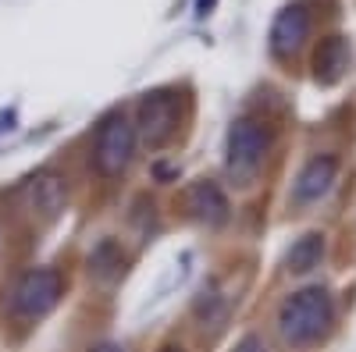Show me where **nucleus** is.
Returning <instances> with one entry per match:
<instances>
[{
    "instance_id": "1",
    "label": "nucleus",
    "mask_w": 356,
    "mask_h": 352,
    "mask_svg": "<svg viewBox=\"0 0 356 352\" xmlns=\"http://www.w3.org/2000/svg\"><path fill=\"white\" fill-rule=\"evenodd\" d=\"M332 317H335V306H332L328 288H321V285L300 288L278 310V335L296 349L314 345L332 328Z\"/></svg>"
},
{
    "instance_id": "2",
    "label": "nucleus",
    "mask_w": 356,
    "mask_h": 352,
    "mask_svg": "<svg viewBox=\"0 0 356 352\" xmlns=\"http://www.w3.org/2000/svg\"><path fill=\"white\" fill-rule=\"evenodd\" d=\"M267 150H271V128L257 117H235L225 142V167L235 182H250L260 171Z\"/></svg>"
},
{
    "instance_id": "3",
    "label": "nucleus",
    "mask_w": 356,
    "mask_h": 352,
    "mask_svg": "<svg viewBox=\"0 0 356 352\" xmlns=\"http://www.w3.org/2000/svg\"><path fill=\"white\" fill-rule=\"evenodd\" d=\"M178 121H182V100L175 90H150L143 93L136 103V135L150 146L161 150L178 135Z\"/></svg>"
},
{
    "instance_id": "4",
    "label": "nucleus",
    "mask_w": 356,
    "mask_h": 352,
    "mask_svg": "<svg viewBox=\"0 0 356 352\" xmlns=\"http://www.w3.org/2000/svg\"><path fill=\"white\" fill-rule=\"evenodd\" d=\"M65 296V278L61 271L54 267H33L25 271L15 288H11V313L22 317V320H40L47 317Z\"/></svg>"
},
{
    "instance_id": "5",
    "label": "nucleus",
    "mask_w": 356,
    "mask_h": 352,
    "mask_svg": "<svg viewBox=\"0 0 356 352\" xmlns=\"http://www.w3.org/2000/svg\"><path fill=\"white\" fill-rule=\"evenodd\" d=\"M136 157V125L125 114H107L100 128H97V142H93V160L100 174H122Z\"/></svg>"
},
{
    "instance_id": "6",
    "label": "nucleus",
    "mask_w": 356,
    "mask_h": 352,
    "mask_svg": "<svg viewBox=\"0 0 356 352\" xmlns=\"http://www.w3.org/2000/svg\"><path fill=\"white\" fill-rule=\"evenodd\" d=\"M310 36V15L303 4H289L278 11L275 25H271V53L278 57V61H292L296 53L303 50Z\"/></svg>"
},
{
    "instance_id": "7",
    "label": "nucleus",
    "mask_w": 356,
    "mask_h": 352,
    "mask_svg": "<svg viewBox=\"0 0 356 352\" xmlns=\"http://www.w3.org/2000/svg\"><path fill=\"white\" fill-rule=\"evenodd\" d=\"M339 178V160L332 153H317L303 164V171L296 174V185H292V203H300V207H307V203H317L332 192Z\"/></svg>"
},
{
    "instance_id": "8",
    "label": "nucleus",
    "mask_w": 356,
    "mask_h": 352,
    "mask_svg": "<svg viewBox=\"0 0 356 352\" xmlns=\"http://www.w3.org/2000/svg\"><path fill=\"white\" fill-rule=\"evenodd\" d=\"M186 210H189L200 224H207V228H221V224L232 217V207H228L225 189H221L218 182H211V178H200V182H193V185L186 189Z\"/></svg>"
},
{
    "instance_id": "9",
    "label": "nucleus",
    "mask_w": 356,
    "mask_h": 352,
    "mask_svg": "<svg viewBox=\"0 0 356 352\" xmlns=\"http://www.w3.org/2000/svg\"><path fill=\"white\" fill-rule=\"evenodd\" d=\"M353 65V50H349V40L346 36H328V40H321L317 53H314V78L321 85H335L346 78Z\"/></svg>"
},
{
    "instance_id": "10",
    "label": "nucleus",
    "mask_w": 356,
    "mask_h": 352,
    "mask_svg": "<svg viewBox=\"0 0 356 352\" xmlns=\"http://www.w3.org/2000/svg\"><path fill=\"white\" fill-rule=\"evenodd\" d=\"M29 199H33V207L43 214V217H61L65 203H68V185L57 171H40L33 185H29Z\"/></svg>"
},
{
    "instance_id": "11",
    "label": "nucleus",
    "mask_w": 356,
    "mask_h": 352,
    "mask_svg": "<svg viewBox=\"0 0 356 352\" xmlns=\"http://www.w3.org/2000/svg\"><path fill=\"white\" fill-rule=\"evenodd\" d=\"M86 263H89V274H93L97 281H114L125 271V249L114 239H104V242L93 246V253H89Z\"/></svg>"
},
{
    "instance_id": "12",
    "label": "nucleus",
    "mask_w": 356,
    "mask_h": 352,
    "mask_svg": "<svg viewBox=\"0 0 356 352\" xmlns=\"http://www.w3.org/2000/svg\"><path fill=\"white\" fill-rule=\"evenodd\" d=\"M321 260H324V235H321V231H307L303 239L292 242V249H289V256H285V267H289L292 274H307V271L317 267Z\"/></svg>"
},
{
    "instance_id": "13",
    "label": "nucleus",
    "mask_w": 356,
    "mask_h": 352,
    "mask_svg": "<svg viewBox=\"0 0 356 352\" xmlns=\"http://www.w3.org/2000/svg\"><path fill=\"white\" fill-rule=\"evenodd\" d=\"M232 352H267V345H264V338H260V335H246V338L235 342V349H232Z\"/></svg>"
},
{
    "instance_id": "14",
    "label": "nucleus",
    "mask_w": 356,
    "mask_h": 352,
    "mask_svg": "<svg viewBox=\"0 0 356 352\" xmlns=\"http://www.w3.org/2000/svg\"><path fill=\"white\" fill-rule=\"evenodd\" d=\"M89 352H125L122 345H111V342H104V345H97V349H89Z\"/></svg>"
},
{
    "instance_id": "15",
    "label": "nucleus",
    "mask_w": 356,
    "mask_h": 352,
    "mask_svg": "<svg viewBox=\"0 0 356 352\" xmlns=\"http://www.w3.org/2000/svg\"><path fill=\"white\" fill-rule=\"evenodd\" d=\"M161 352H182V349H178V345H164Z\"/></svg>"
}]
</instances>
